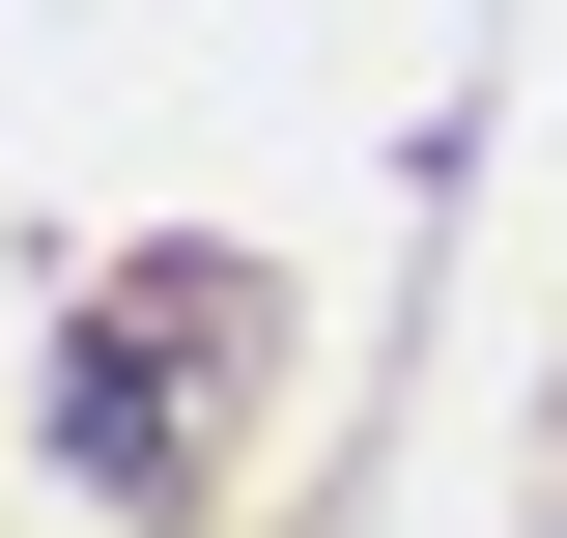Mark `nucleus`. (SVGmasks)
<instances>
[{"instance_id": "1", "label": "nucleus", "mask_w": 567, "mask_h": 538, "mask_svg": "<svg viewBox=\"0 0 567 538\" xmlns=\"http://www.w3.org/2000/svg\"><path fill=\"white\" fill-rule=\"evenodd\" d=\"M227 397H256V283H227V256H114V312L58 340V425H85V482H142V510H199Z\"/></svg>"}]
</instances>
